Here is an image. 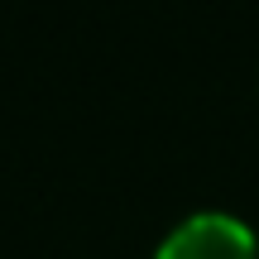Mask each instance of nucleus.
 <instances>
[{
	"mask_svg": "<svg viewBox=\"0 0 259 259\" xmlns=\"http://www.w3.org/2000/svg\"><path fill=\"white\" fill-rule=\"evenodd\" d=\"M154 259H259L254 231L231 211H197L163 235Z\"/></svg>",
	"mask_w": 259,
	"mask_h": 259,
	"instance_id": "nucleus-1",
	"label": "nucleus"
}]
</instances>
